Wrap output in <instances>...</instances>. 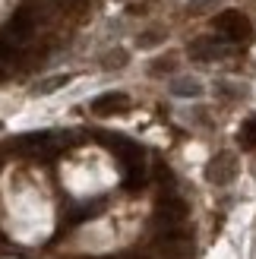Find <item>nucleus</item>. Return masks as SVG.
<instances>
[{
    "label": "nucleus",
    "mask_w": 256,
    "mask_h": 259,
    "mask_svg": "<svg viewBox=\"0 0 256 259\" xmlns=\"http://www.w3.org/2000/svg\"><path fill=\"white\" fill-rule=\"evenodd\" d=\"M95 136H98V142L108 152H114L123 161V171H126L123 184H126V190H139V187H143V180H146V161H143L146 152L139 149L136 142H130L126 136H120V133H95Z\"/></svg>",
    "instance_id": "nucleus-1"
},
{
    "label": "nucleus",
    "mask_w": 256,
    "mask_h": 259,
    "mask_svg": "<svg viewBox=\"0 0 256 259\" xmlns=\"http://www.w3.org/2000/svg\"><path fill=\"white\" fill-rule=\"evenodd\" d=\"M212 29L219 32L225 41H247L253 25L240 10H225V13H219V16L212 19Z\"/></svg>",
    "instance_id": "nucleus-2"
},
{
    "label": "nucleus",
    "mask_w": 256,
    "mask_h": 259,
    "mask_svg": "<svg viewBox=\"0 0 256 259\" xmlns=\"http://www.w3.org/2000/svg\"><path fill=\"white\" fill-rule=\"evenodd\" d=\"M234 174H237V161H234V155H228V152L215 155V158L206 164V180H209V184H215V187L231 184Z\"/></svg>",
    "instance_id": "nucleus-3"
},
{
    "label": "nucleus",
    "mask_w": 256,
    "mask_h": 259,
    "mask_svg": "<svg viewBox=\"0 0 256 259\" xmlns=\"http://www.w3.org/2000/svg\"><path fill=\"white\" fill-rule=\"evenodd\" d=\"M32 35H35V16L29 10H16L7 22V38L13 45H25Z\"/></svg>",
    "instance_id": "nucleus-4"
},
{
    "label": "nucleus",
    "mask_w": 256,
    "mask_h": 259,
    "mask_svg": "<svg viewBox=\"0 0 256 259\" xmlns=\"http://www.w3.org/2000/svg\"><path fill=\"white\" fill-rule=\"evenodd\" d=\"M187 218V202L184 199H177V196H161L158 205H155V222H164V228H171V225H181Z\"/></svg>",
    "instance_id": "nucleus-5"
},
{
    "label": "nucleus",
    "mask_w": 256,
    "mask_h": 259,
    "mask_svg": "<svg viewBox=\"0 0 256 259\" xmlns=\"http://www.w3.org/2000/svg\"><path fill=\"white\" fill-rule=\"evenodd\" d=\"M126 108H130V98H126L123 92H108V95H98V98L92 101V114H98V117L123 114Z\"/></svg>",
    "instance_id": "nucleus-6"
},
{
    "label": "nucleus",
    "mask_w": 256,
    "mask_h": 259,
    "mask_svg": "<svg viewBox=\"0 0 256 259\" xmlns=\"http://www.w3.org/2000/svg\"><path fill=\"white\" fill-rule=\"evenodd\" d=\"M222 54H225V51L215 41H209V38H199V41L190 45V57H193V60H219Z\"/></svg>",
    "instance_id": "nucleus-7"
},
{
    "label": "nucleus",
    "mask_w": 256,
    "mask_h": 259,
    "mask_svg": "<svg viewBox=\"0 0 256 259\" xmlns=\"http://www.w3.org/2000/svg\"><path fill=\"white\" fill-rule=\"evenodd\" d=\"M237 142H240V149H256V114L244 120V126L237 133Z\"/></svg>",
    "instance_id": "nucleus-8"
},
{
    "label": "nucleus",
    "mask_w": 256,
    "mask_h": 259,
    "mask_svg": "<svg viewBox=\"0 0 256 259\" xmlns=\"http://www.w3.org/2000/svg\"><path fill=\"white\" fill-rule=\"evenodd\" d=\"M171 92L181 95V98H196V95H202V85H199L196 79H177V82L171 85Z\"/></svg>",
    "instance_id": "nucleus-9"
},
{
    "label": "nucleus",
    "mask_w": 256,
    "mask_h": 259,
    "mask_svg": "<svg viewBox=\"0 0 256 259\" xmlns=\"http://www.w3.org/2000/svg\"><path fill=\"white\" fill-rule=\"evenodd\" d=\"M22 54H19V45H13L10 41V38H4V35H0V60H19Z\"/></svg>",
    "instance_id": "nucleus-10"
},
{
    "label": "nucleus",
    "mask_w": 256,
    "mask_h": 259,
    "mask_svg": "<svg viewBox=\"0 0 256 259\" xmlns=\"http://www.w3.org/2000/svg\"><path fill=\"white\" fill-rule=\"evenodd\" d=\"M70 82V76H54V79H48L45 85H38L35 92H41V95H48V92H54V89H60V85H67Z\"/></svg>",
    "instance_id": "nucleus-11"
},
{
    "label": "nucleus",
    "mask_w": 256,
    "mask_h": 259,
    "mask_svg": "<svg viewBox=\"0 0 256 259\" xmlns=\"http://www.w3.org/2000/svg\"><path fill=\"white\" fill-rule=\"evenodd\" d=\"M123 63H126V54H123V51H114V54L105 57V67H108V70H111V67H117V70H120Z\"/></svg>",
    "instance_id": "nucleus-12"
},
{
    "label": "nucleus",
    "mask_w": 256,
    "mask_h": 259,
    "mask_svg": "<svg viewBox=\"0 0 256 259\" xmlns=\"http://www.w3.org/2000/svg\"><path fill=\"white\" fill-rule=\"evenodd\" d=\"M152 45H158V35L155 32H149V35L139 38V48H152Z\"/></svg>",
    "instance_id": "nucleus-13"
}]
</instances>
